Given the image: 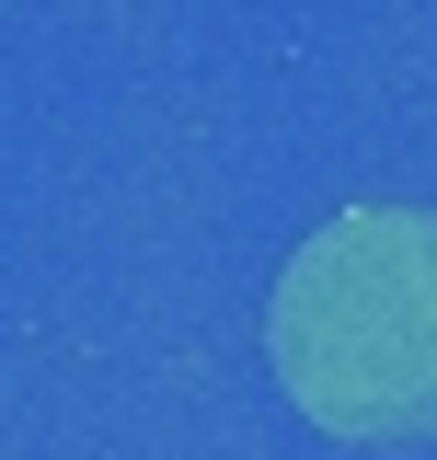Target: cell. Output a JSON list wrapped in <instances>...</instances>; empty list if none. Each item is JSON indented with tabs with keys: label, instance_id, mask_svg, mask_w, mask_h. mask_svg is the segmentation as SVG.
Listing matches in <instances>:
<instances>
[{
	"label": "cell",
	"instance_id": "6da1fadb",
	"mask_svg": "<svg viewBox=\"0 0 437 460\" xmlns=\"http://www.w3.org/2000/svg\"><path fill=\"white\" fill-rule=\"evenodd\" d=\"M276 380L345 438H437V219L357 208L323 219L265 311Z\"/></svg>",
	"mask_w": 437,
	"mask_h": 460
}]
</instances>
